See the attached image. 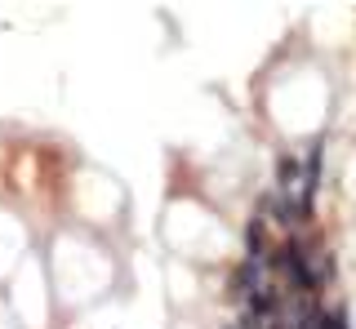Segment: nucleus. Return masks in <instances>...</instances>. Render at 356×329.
Wrapping results in <instances>:
<instances>
[{"label":"nucleus","mask_w":356,"mask_h":329,"mask_svg":"<svg viewBox=\"0 0 356 329\" xmlns=\"http://www.w3.org/2000/svg\"><path fill=\"white\" fill-rule=\"evenodd\" d=\"M263 289V262L259 258H245L232 276V294H259Z\"/></svg>","instance_id":"nucleus-1"},{"label":"nucleus","mask_w":356,"mask_h":329,"mask_svg":"<svg viewBox=\"0 0 356 329\" xmlns=\"http://www.w3.org/2000/svg\"><path fill=\"white\" fill-rule=\"evenodd\" d=\"M245 245H250V258L263 262V218H254L250 232H245Z\"/></svg>","instance_id":"nucleus-2"},{"label":"nucleus","mask_w":356,"mask_h":329,"mask_svg":"<svg viewBox=\"0 0 356 329\" xmlns=\"http://www.w3.org/2000/svg\"><path fill=\"white\" fill-rule=\"evenodd\" d=\"M294 183H298V164L289 160V156H281V187L294 192Z\"/></svg>","instance_id":"nucleus-3"},{"label":"nucleus","mask_w":356,"mask_h":329,"mask_svg":"<svg viewBox=\"0 0 356 329\" xmlns=\"http://www.w3.org/2000/svg\"><path fill=\"white\" fill-rule=\"evenodd\" d=\"M316 329H348V316H343V312H325V316H316Z\"/></svg>","instance_id":"nucleus-4"},{"label":"nucleus","mask_w":356,"mask_h":329,"mask_svg":"<svg viewBox=\"0 0 356 329\" xmlns=\"http://www.w3.org/2000/svg\"><path fill=\"white\" fill-rule=\"evenodd\" d=\"M232 329H241V325H232Z\"/></svg>","instance_id":"nucleus-5"}]
</instances>
